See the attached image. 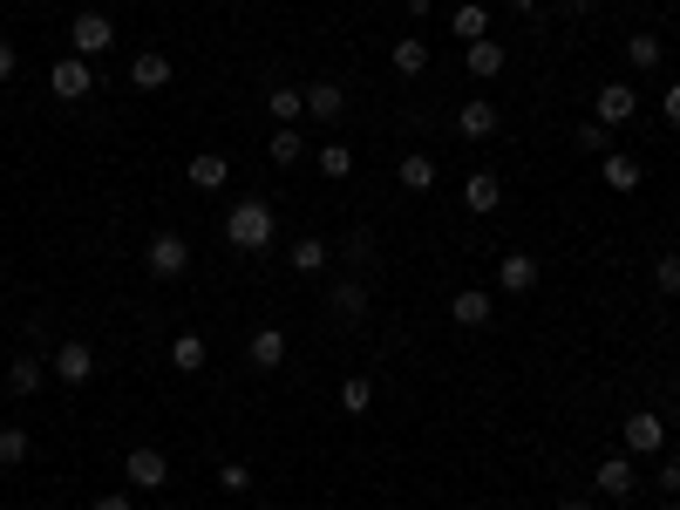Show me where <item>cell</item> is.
Here are the masks:
<instances>
[{
  "label": "cell",
  "instance_id": "6da1fadb",
  "mask_svg": "<svg viewBox=\"0 0 680 510\" xmlns=\"http://www.w3.org/2000/svg\"><path fill=\"white\" fill-rule=\"evenodd\" d=\"M272 232H280V218H272L266 197H245V204L224 212V245H239V252H266Z\"/></svg>",
  "mask_w": 680,
  "mask_h": 510
},
{
  "label": "cell",
  "instance_id": "7a4b0ae2",
  "mask_svg": "<svg viewBox=\"0 0 680 510\" xmlns=\"http://www.w3.org/2000/svg\"><path fill=\"white\" fill-rule=\"evenodd\" d=\"M110 48H116V21L103 8H82V14L68 21V55L95 62V55H110Z\"/></svg>",
  "mask_w": 680,
  "mask_h": 510
},
{
  "label": "cell",
  "instance_id": "3957f363",
  "mask_svg": "<svg viewBox=\"0 0 680 510\" xmlns=\"http://www.w3.org/2000/svg\"><path fill=\"white\" fill-rule=\"evenodd\" d=\"M619 443H626V456H667V422L653 416V408H633V416L619 422Z\"/></svg>",
  "mask_w": 680,
  "mask_h": 510
},
{
  "label": "cell",
  "instance_id": "277c9868",
  "mask_svg": "<svg viewBox=\"0 0 680 510\" xmlns=\"http://www.w3.org/2000/svg\"><path fill=\"white\" fill-rule=\"evenodd\" d=\"M143 272H150V279H184V272H191V245H184L178 232H157V239L143 245Z\"/></svg>",
  "mask_w": 680,
  "mask_h": 510
},
{
  "label": "cell",
  "instance_id": "5b68a950",
  "mask_svg": "<svg viewBox=\"0 0 680 510\" xmlns=\"http://www.w3.org/2000/svg\"><path fill=\"white\" fill-rule=\"evenodd\" d=\"M48 374H55L62 388H82V381H95V347L89 341H62L55 361H48Z\"/></svg>",
  "mask_w": 680,
  "mask_h": 510
},
{
  "label": "cell",
  "instance_id": "8992f818",
  "mask_svg": "<svg viewBox=\"0 0 680 510\" xmlns=\"http://www.w3.org/2000/svg\"><path fill=\"white\" fill-rule=\"evenodd\" d=\"M123 483H130V490H164V483H170V463H164V449H130V456H123Z\"/></svg>",
  "mask_w": 680,
  "mask_h": 510
},
{
  "label": "cell",
  "instance_id": "52a82bcc",
  "mask_svg": "<svg viewBox=\"0 0 680 510\" xmlns=\"http://www.w3.org/2000/svg\"><path fill=\"white\" fill-rule=\"evenodd\" d=\"M48 89H55L62 102H82V95H95V68L82 55H62L55 68H48Z\"/></svg>",
  "mask_w": 680,
  "mask_h": 510
},
{
  "label": "cell",
  "instance_id": "ba28073f",
  "mask_svg": "<svg viewBox=\"0 0 680 510\" xmlns=\"http://www.w3.org/2000/svg\"><path fill=\"white\" fill-rule=\"evenodd\" d=\"M633 110H640V89L633 82H606V89H599V102H592V123L619 130V123H633Z\"/></svg>",
  "mask_w": 680,
  "mask_h": 510
},
{
  "label": "cell",
  "instance_id": "9c48e42d",
  "mask_svg": "<svg viewBox=\"0 0 680 510\" xmlns=\"http://www.w3.org/2000/svg\"><path fill=\"white\" fill-rule=\"evenodd\" d=\"M497 123H503V116H497V102H490V95H470L463 110H457V137L484 143V137H497Z\"/></svg>",
  "mask_w": 680,
  "mask_h": 510
},
{
  "label": "cell",
  "instance_id": "30bf717a",
  "mask_svg": "<svg viewBox=\"0 0 680 510\" xmlns=\"http://www.w3.org/2000/svg\"><path fill=\"white\" fill-rule=\"evenodd\" d=\"M497 204H503V177H497V170H470V177H463V212L490 218Z\"/></svg>",
  "mask_w": 680,
  "mask_h": 510
},
{
  "label": "cell",
  "instance_id": "8fae6325",
  "mask_svg": "<svg viewBox=\"0 0 680 510\" xmlns=\"http://www.w3.org/2000/svg\"><path fill=\"white\" fill-rule=\"evenodd\" d=\"M449 320H457V327H490L497 320V299L484 286H463V293H449Z\"/></svg>",
  "mask_w": 680,
  "mask_h": 510
},
{
  "label": "cell",
  "instance_id": "7c38bea8",
  "mask_svg": "<svg viewBox=\"0 0 680 510\" xmlns=\"http://www.w3.org/2000/svg\"><path fill=\"white\" fill-rule=\"evenodd\" d=\"M245 361L259 368V374H272V368H286V327H259V334L245 341Z\"/></svg>",
  "mask_w": 680,
  "mask_h": 510
},
{
  "label": "cell",
  "instance_id": "4fadbf2b",
  "mask_svg": "<svg viewBox=\"0 0 680 510\" xmlns=\"http://www.w3.org/2000/svg\"><path fill=\"white\" fill-rule=\"evenodd\" d=\"M599 177H606V191L626 197V191H640V177H646V170H640L633 150H606V157H599Z\"/></svg>",
  "mask_w": 680,
  "mask_h": 510
},
{
  "label": "cell",
  "instance_id": "5bb4252c",
  "mask_svg": "<svg viewBox=\"0 0 680 510\" xmlns=\"http://www.w3.org/2000/svg\"><path fill=\"white\" fill-rule=\"evenodd\" d=\"M633 483H640V476H633V456H606V463L592 470V490H599V497H613V503L633 490Z\"/></svg>",
  "mask_w": 680,
  "mask_h": 510
},
{
  "label": "cell",
  "instance_id": "9a60e30c",
  "mask_svg": "<svg viewBox=\"0 0 680 510\" xmlns=\"http://www.w3.org/2000/svg\"><path fill=\"white\" fill-rule=\"evenodd\" d=\"M497 286L503 293H531L538 286V259H531V252H503V259H497Z\"/></svg>",
  "mask_w": 680,
  "mask_h": 510
},
{
  "label": "cell",
  "instance_id": "2e32d148",
  "mask_svg": "<svg viewBox=\"0 0 680 510\" xmlns=\"http://www.w3.org/2000/svg\"><path fill=\"white\" fill-rule=\"evenodd\" d=\"M184 177H191L197 191H224V177H232V157H224V150H197Z\"/></svg>",
  "mask_w": 680,
  "mask_h": 510
},
{
  "label": "cell",
  "instance_id": "e0dca14e",
  "mask_svg": "<svg viewBox=\"0 0 680 510\" xmlns=\"http://www.w3.org/2000/svg\"><path fill=\"white\" fill-rule=\"evenodd\" d=\"M170 75H178V68H170V55H164V48H143V55L130 62V82H137V89H164Z\"/></svg>",
  "mask_w": 680,
  "mask_h": 510
},
{
  "label": "cell",
  "instance_id": "ac0fdd59",
  "mask_svg": "<svg viewBox=\"0 0 680 510\" xmlns=\"http://www.w3.org/2000/svg\"><path fill=\"white\" fill-rule=\"evenodd\" d=\"M395 177H401V191H436V157L429 150H409V157L395 164Z\"/></svg>",
  "mask_w": 680,
  "mask_h": 510
},
{
  "label": "cell",
  "instance_id": "d6986e66",
  "mask_svg": "<svg viewBox=\"0 0 680 510\" xmlns=\"http://www.w3.org/2000/svg\"><path fill=\"white\" fill-rule=\"evenodd\" d=\"M307 116H313V123H341V116H347L341 82H313V89H307Z\"/></svg>",
  "mask_w": 680,
  "mask_h": 510
},
{
  "label": "cell",
  "instance_id": "ffe728a7",
  "mask_svg": "<svg viewBox=\"0 0 680 510\" xmlns=\"http://www.w3.org/2000/svg\"><path fill=\"white\" fill-rule=\"evenodd\" d=\"M463 62H470L476 82H497V75H503V41H490V35H484V41H470V55H463Z\"/></svg>",
  "mask_w": 680,
  "mask_h": 510
},
{
  "label": "cell",
  "instance_id": "44dd1931",
  "mask_svg": "<svg viewBox=\"0 0 680 510\" xmlns=\"http://www.w3.org/2000/svg\"><path fill=\"white\" fill-rule=\"evenodd\" d=\"M41 381H48V361H35V354H21V361L8 368V395H14V401H28V395L41 388Z\"/></svg>",
  "mask_w": 680,
  "mask_h": 510
},
{
  "label": "cell",
  "instance_id": "7402d4cb",
  "mask_svg": "<svg viewBox=\"0 0 680 510\" xmlns=\"http://www.w3.org/2000/svg\"><path fill=\"white\" fill-rule=\"evenodd\" d=\"M395 75H401V82H415V75H429V41L401 35V41H395Z\"/></svg>",
  "mask_w": 680,
  "mask_h": 510
},
{
  "label": "cell",
  "instance_id": "603a6c76",
  "mask_svg": "<svg viewBox=\"0 0 680 510\" xmlns=\"http://www.w3.org/2000/svg\"><path fill=\"white\" fill-rule=\"evenodd\" d=\"M326 259H334V252H326V239H313V232H307V239H293V252H286V266H293V272H307V279L326 272Z\"/></svg>",
  "mask_w": 680,
  "mask_h": 510
},
{
  "label": "cell",
  "instance_id": "cb8c5ba5",
  "mask_svg": "<svg viewBox=\"0 0 680 510\" xmlns=\"http://www.w3.org/2000/svg\"><path fill=\"white\" fill-rule=\"evenodd\" d=\"M326 306H334L341 320H361V314H368V286H361V279H334V293H326Z\"/></svg>",
  "mask_w": 680,
  "mask_h": 510
},
{
  "label": "cell",
  "instance_id": "d4e9b609",
  "mask_svg": "<svg viewBox=\"0 0 680 510\" xmlns=\"http://www.w3.org/2000/svg\"><path fill=\"white\" fill-rule=\"evenodd\" d=\"M266 110H272V123H280V130H293V123L307 116V89H272Z\"/></svg>",
  "mask_w": 680,
  "mask_h": 510
},
{
  "label": "cell",
  "instance_id": "484cf974",
  "mask_svg": "<svg viewBox=\"0 0 680 510\" xmlns=\"http://www.w3.org/2000/svg\"><path fill=\"white\" fill-rule=\"evenodd\" d=\"M313 164H320V177H334V184H341V177H355V150L334 137V143H320V150H313Z\"/></svg>",
  "mask_w": 680,
  "mask_h": 510
},
{
  "label": "cell",
  "instance_id": "4316f807",
  "mask_svg": "<svg viewBox=\"0 0 680 510\" xmlns=\"http://www.w3.org/2000/svg\"><path fill=\"white\" fill-rule=\"evenodd\" d=\"M170 368H178V374H197V368H205V334H191V327H184V334L170 341Z\"/></svg>",
  "mask_w": 680,
  "mask_h": 510
},
{
  "label": "cell",
  "instance_id": "83f0119b",
  "mask_svg": "<svg viewBox=\"0 0 680 510\" xmlns=\"http://www.w3.org/2000/svg\"><path fill=\"white\" fill-rule=\"evenodd\" d=\"M28 429H21V422H8V429H0V470H21V463H28Z\"/></svg>",
  "mask_w": 680,
  "mask_h": 510
},
{
  "label": "cell",
  "instance_id": "f1b7e54d",
  "mask_svg": "<svg viewBox=\"0 0 680 510\" xmlns=\"http://www.w3.org/2000/svg\"><path fill=\"white\" fill-rule=\"evenodd\" d=\"M660 55H667V48H660V35H626V62H633V68H660Z\"/></svg>",
  "mask_w": 680,
  "mask_h": 510
},
{
  "label": "cell",
  "instance_id": "f546056e",
  "mask_svg": "<svg viewBox=\"0 0 680 510\" xmlns=\"http://www.w3.org/2000/svg\"><path fill=\"white\" fill-rule=\"evenodd\" d=\"M341 408H347V416H368V408H374V381L368 374H347L341 381Z\"/></svg>",
  "mask_w": 680,
  "mask_h": 510
},
{
  "label": "cell",
  "instance_id": "4dcf8cb0",
  "mask_svg": "<svg viewBox=\"0 0 680 510\" xmlns=\"http://www.w3.org/2000/svg\"><path fill=\"white\" fill-rule=\"evenodd\" d=\"M266 157L280 164V170H293L299 157H307V143H299V130H272V143H266Z\"/></svg>",
  "mask_w": 680,
  "mask_h": 510
},
{
  "label": "cell",
  "instance_id": "1f68e13d",
  "mask_svg": "<svg viewBox=\"0 0 680 510\" xmlns=\"http://www.w3.org/2000/svg\"><path fill=\"white\" fill-rule=\"evenodd\" d=\"M449 28H457V41H484L490 35V14L484 8H457V14H449Z\"/></svg>",
  "mask_w": 680,
  "mask_h": 510
},
{
  "label": "cell",
  "instance_id": "d6a6232c",
  "mask_svg": "<svg viewBox=\"0 0 680 510\" xmlns=\"http://www.w3.org/2000/svg\"><path fill=\"white\" fill-rule=\"evenodd\" d=\"M653 286H660L667 299H680V252H660V259H653Z\"/></svg>",
  "mask_w": 680,
  "mask_h": 510
},
{
  "label": "cell",
  "instance_id": "836d02e7",
  "mask_svg": "<svg viewBox=\"0 0 680 510\" xmlns=\"http://www.w3.org/2000/svg\"><path fill=\"white\" fill-rule=\"evenodd\" d=\"M218 490H224V497H252V470H245V463H224V470H218Z\"/></svg>",
  "mask_w": 680,
  "mask_h": 510
},
{
  "label": "cell",
  "instance_id": "e575fe53",
  "mask_svg": "<svg viewBox=\"0 0 680 510\" xmlns=\"http://www.w3.org/2000/svg\"><path fill=\"white\" fill-rule=\"evenodd\" d=\"M578 150H599V157H606V150H613V130H606V123H578Z\"/></svg>",
  "mask_w": 680,
  "mask_h": 510
},
{
  "label": "cell",
  "instance_id": "d590c367",
  "mask_svg": "<svg viewBox=\"0 0 680 510\" xmlns=\"http://www.w3.org/2000/svg\"><path fill=\"white\" fill-rule=\"evenodd\" d=\"M660 497H680V456H667V463H660Z\"/></svg>",
  "mask_w": 680,
  "mask_h": 510
},
{
  "label": "cell",
  "instance_id": "8d00e7d4",
  "mask_svg": "<svg viewBox=\"0 0 680 510\" xmlns=\"http://www.w3.org/2000/svg\"><path fill=\"white\" fill-rule=\"evenodd\" d=\"M89 510H137V503H130V490H103V497H95Z\"/></svg>",
  "mask_w": 680,
  "mask_h": 510
},
{
  "label": "cell",
  "instance_id": "74e56055",
  "mask_svg": "<svg viewBox=\"0 0 680 510\" xmlns=\"http://www.w3.org/2000/svg\"><path fill=\"white\" fill-rule=\"evenodd\" d=\"M14 68H21V55H14V41H0V82H14Z\"/></svg>",
  "mask_w": 680,
  "mask_h": 510
},
{
  "label": "cell",
  "instance_id": "f35d334b",
  "mask_svg": "<svg viewBox=\"0 0 680 510\" xmlns=\"http://www.w3.org/2000/svg\"><path fill=\"white\" fill-rule=\"evenodd\" d=\"M667 123H673V130H680V82L667 89Z\"/></svg>",
  "mask_w": 680,
  "mask_h": 510
},
{
  "label": "cell",
  "instance_id": "ab89813d",
  "mask_svg": "<svg viewBox=\"0 0 680 510\" xmlns=\"http://www.w3.org/2000/svg\"><path fill=\"white\" fill-rule=\"evenodd\" d=\"M401 8H409V14H429V8H436V0H401Z\"/></svg>",
  "mask_w": 680,
  "mask_h": 510
},
{
  "label": "cell",
  "instance_id": "60d3db41",
  "mask_svg": "<svg viewBox=\"0 0 680 510\" xmlns=\"http://www.w3.org/2000/svg\"><path fill=\"white\" fill-rule=\"evenodd\" d=\"M559 510H592V503H586V497H565V503H559Z\"/></svg>",
  "mask_w": 680,
  "mask_h": 510
},
{
  "label": "cell",
  "instance_id": "b9f144b4",
  "mask_svg": "<svg viewBox=\"0 0 680 510\" xmlns=\"http://www.w3.org/2000/svg\"><path fill=\"white\" fill-rule=\"evenodd\" d=\"M511 8H517V14H538V0H511Z\"/></svg>",
  "mask_w": 680,
  "mask_h": 510
},
{
  "label": "cell",
  "instance_id": "7bdbcfd3",
  "mask_svg": "<svg viewBox=\"0 0 680 510\" xmlns=\"http://www.w3.org/2000/svg\"><path fill=\"white\" fill-rule=\"evenodd\" d=\"M660 510H680V503H673V497H660Z\"/></svg>",
  "mask_w": 680,
  "mask_h": 510
},
{
  "label": "cell",
  "instance_id": "ee69618b",
  "mask_svg": "<svg viewBox=\"0 0 680 510\" xmlns=\"http://www.w3.org/2000/svg\"><path fill=\"white\" fill-rule=\"evenodd\" d=\"M157 510H184V503H157Z\"/></svg>",
  "mask_w": 680,
  "mask_h": 510
},
{
  "label": "cell",
  "instance_id": "f6af8a7d",
  "mask_svg": "<svg viewBox=\"0 0 680 510\" xmlns=\"http://www.w3.org/2000/svg\"><path fill=\"white\" fill-rule=\"evenodd\" d=\"M259 510H272V503H259Z\"/></svg>",
  "mask_w": 680,
  "mask_h": 510
}]
</instances>
